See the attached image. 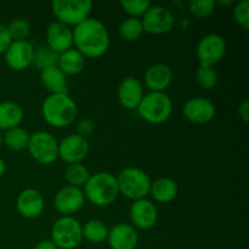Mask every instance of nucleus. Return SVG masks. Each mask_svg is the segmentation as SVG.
<instances>
[{"label": "nucleus", "mask_w": 249, "mask_h": 249, "mask_svg": "<svg viewBox=\"0 0 249 249\" xmlns=\"http://www.w3.org/2000/svg\"><path fill=\"white\" fill-rule=\"evenodd\" d=\"M82 224L73 216H61L51 228V238L58 249H75L83 242Z\"/></svg>", "instance_id": "nucleus-7"}, {"label": "nucleus", "mask_w": 249, "mask_h": 249, "mask_svg": "<svg viewBox=\"0 0 249 249\" xmlns=\"http://www.w3.org/2000/svg\"><path fill=\"white\" fill-rule=\"evenodd\" d=\"M41 116L50 126L57 129L66 128L77 118V104L68 92L49 95L41 104Z\"/></svg>", "instance_id": "nucleus-2"}, {"label": "nucleus", "mask_w": 249, "mask_h": 249, "mask_svg": "<svg viewBox=\"0 0 249 249\" xmlns=\"http://www.w3.org/2000/svg\"><path fill=\"white\" fill-rule=\"evenodd\" d=\"M129 216L134 228L140 230H150L158 220L157 207L147 198L134 201L129 211Z\"/></svg>", "instance_id": "nucleus-15"}, {"label": "nucleus", "mask_w": 249, "mask_h": 249, "mask_svg": "<svg viewBox=\"0 0 249 249\" xmlns=\"http://www.w3.org/2000/svg\"><path fill=\"white\" fill-rule=\"evenodd\" d=\"M108 230L109 229L107 228V225L102 220H100V219H90L84 224V226H82L83 240L99 245V243L107 241Z\"/></svg>", "instance_id": "nucleus-25"}, {"label": "nucleus", "mask_w": 249, "mask_h": 249, "mask_svg": "<svg viewBox=\"0 0 249 249\" xmlns=\"http://www.w3.org/2000/svg\"><path fill=\"white\" fill-rule=\"evenodd\" d=\"M174 15L168 7L160 5H151L141 18L143 32L150 34H165L170 32L174 27Z\"/></svg>", "instance_id": "nucleus-10"}, {"label": "nucleus", "mask_w": 249, "mask_h": 249, "mask_svg": "<svg viewBox=\"0 0 249 249\" xmlns=\"http://www.w3.org/2000/svg\"><path fill=\"white\" fill-rule=\"evenodd\" d=\"M109 33L100 19L89 17L73 28V48L85 58H99L109 48Z\"/></svg>", "instance_id": "nucleus-1"}, {"label": "nucleus", "mask_w": 249, "mask_h": 249, "mask_svg": "<svg viewBox=\"0 0 249 249\" xmlns=\"http://www.w3.org/2000/svg\"><path fill=\"white\" fill-rule=\"evenodd\" d=\"M85 199L96 207H108L119 196L117 178L108 172H99L90 175L84 185Z\"/></svg>", "instance_id": "nucleus-3"}, {"label": "nucleus", "mask_w": 249, "mask_h": 249, "mask_svg": "<svg viewBox=\"0 0 249 249\" xmlns=\"http://www.w3.org/2000/svg\"><path fill=\"white\" fill-rule=\"evenodd\" d=\"M136 111L147 123L163 124L173 113L172 99L165 92L150 91L143 95Z\"/></svg>", "instance_id": "nucleus-5"}, {"label": "nucleus", "mask_w": 249, "mask_h": 249, "mask_svg": "<svg viewBox=\"0 0 249 249\" xmlns=\"http://www.w3.org/2000/svg\"><path fill=\"white\" fill-rule=\"evenodd\" d=\"M27 150L39 164H51L58 158V142L49 131L39 130L31 134Z\"/></svg>", "instance_id": "nucleus-8"}, {"label": "nucleus", "mask_w": 249, "mask_h": 249, "mask_svg": "<svg viewBox=\"0 0 249 249\" xmlns=\"http://www.w3.org/2000/svg\"><path fill=\"white\" fill-rule=\"evenodd\" d=\"M233 2L232 1H220L219 2V5H232Z\"/></svg>", "instance_id": "nucleus-41"}, {"label": "nucleus", "mask_w": 249, "mask_h": 249, "mask_svg": "<svg viewBox=\"0 0 249 249\" xmlns=\"http://www.w3.org/2000/svg\"><path fill=\"white\" fill-rule=\"evenodd\" d=\"M195 79L202 89L213 90L219 83V75L213 67H201L199 66L195 74Z\"/></svg>", "instance_id": "nucleus-30"}, {"label": "nucleus", "mask_w": 249, "mask_h": 249, "mask_svg": "<svg viewBox=\"0 0 249 249\" xmlns=\"http://www.w3.org/2000/svg\"><path fill=\"white\" fill-rule=\"evenodd\" d=\"M116 178L119 195H123L125 198L131 199L134 202L147 198V196L150 195L152 181L147 173H145L140 168H124Z\"/></svg>", "instance_id": "nucleus-4"}, {"label": "nucleus", "mask_w": 249, "mask_h": 249, "mask_svg": "<svg viewBox=\"0 0 249 249\" xmlns=\"http://www.w3.org/2000/svg\"><path fill=\"white\" fill-rule=\"evenodd\" d=\"M57 67L66 75H78L84 71L85 57L74 48L58 55Z\"/></svg>", "instance_id": "nucleus-24"}, {"label": "nucleus", "mask_w": 249, "mask_h": 249, "mask_svg": "<svg viewBox=\"0 0 249 249\" xmlns=\"http://www.w3.org/2000/svg\"><path fill=\"white\" fill-rule=\"evenodd\" d=\"M90 172L82 163H73L68 164L63 172V178L70 186L82 187L88 182L90 178Z\"/></svg>", "instance_id": "nucleus-28"}, {"label": "nucleus", "mask_w": 249, "mask_h": 249, "mask_svg": "<svg viewBox=\"0 0 249 249\" xmlns=\"http://www.w3.org/2000/svg\"><path fill=\"white\" fill-rule=\"evenodd\" d=\"M119 5L124 10V12L129 15V17L140 18L146 14L152 4L147 0H123L119 2Z\"/></svg>", "instance_id": "nucleus-32"}, {"label": "nucleus", "mask_w": 249, "mask_h": 249, "mask_svg": "<svg viewBox=\"0 0 249 249\" xmlns=\"http://www.w3.org/2000/svg\"><path fill=\"white\" fill-rule=\"evenodd\" d=\"M2 135H4V134H2V131L0 130V147H1L2 143H4V139H2Z\"/></svg>", "instance_id": "nucleus-40"}, {"label": "nucleus", "mask_w": 249, "mask_h": 249, "mask_svg": "<svg viewBox=\"0 0 249 249\" xmlns=\"http://www.w3.org/2000/svg\"><path fill=\"white\" fill-rule=\"evenodd\" d=\"M233 19L245 31L249 29V1L242 0L233 7Z\"/></svg>", "instance_id": "nucleus-34"}, {"label": "nucleus", "mask_w": 249, "mask_h": 249, "mask_svg": "<svg viewBox=\"0 0 249 249\" xmlns=\"http://www.w3.org/2000/svg\"><path fill=\"white\" fill-rule=\"evenodd\" d=\"M29 136L31 134L26 129H23L22 126H16V128L5 131L2 139H4V143L7 148L18 152V151H23L28 147Z\"/></svg>", "instance_id": "nucleus-27"}, {"label": "nucleus", "mask_w": 249, "mask_h": 249, "mask_svg": "<svg viewBox=\"0 0 249 249\" xmlns=\"http://www.w3.org/2000/svg\"><path fill=\"white\" fill-rule=\"evenodd\" d=\"M85 203V197L83 190L79 187H73L67 185L57 191L53 198V204L58 213L63 216H72L82 209Z\"/></svg>", "instance_id": "nucleus-14"}, {"label": "nucleus", "mask_w": 249, "mask_h": 249, "mask_svg": "<svg viewBox=\"0 0 249 249\" xmlns=\"http://www.w3.org/2000/svg\"><path fill=\"white\" fill-rule=\"evenodd\" d=\"M215 5L214 0H195L189 2V11L196 18L203 19L213 14Z\"/></svg>", "instance_id": "nucleus-33"}, {"label": "nucleus", "mask_w": 249, "mask_h": 249, "mask_svg": "<svg viewBox=\"0 0 249 249\" xmlns=\"http://www.w3.org/2000/svg\"><path fill=\"white\" fill-rule=\"evenodd\" d=\"M34 46L28 40L21 41H11L9 48L4 53L5 63L11 68L12 71L27 70L33 62Z\"/></svg>", "instance_id": "nucleus-13"}, {"label": "nucleus", "mask_w": 249, "mask_h": 249, "mask_svg": "<svg viewBox=\"0 0 249 249\" xmlns=\"http://www.w3.org/2000/svg\"><path fill=\"white\" fill-rule=\"evenodd\" d=\"M24 118V111L14 101L0 102V130L6 131L21 125Z\"/></svg>", "instance_id": "nucleus-23"}, {"label": "nucleus", "mask_w": 249, "mask_h": 249, "mask_svg": "<svg viewBox=\"0 0 249 249\" xmlns=\"http://www.w3.org/2000/svg\"><path fill=\"white\" fill-rule=\"evenodd\" d=\"M119 36L124 41H136L140 39V36L143 34V27L141 23V18H133L128 17L124 19L119 26Z\"/></svg>", "instance_id": "nucleus-29"}, {"label": "nucleus", "mask_w": 249, "mask_h": 249, "mask_svg": "<svg viewBox=\"0 0 249 249\" xmlns=\"http://www.w3.org/2000/svg\"><path fill=\"white\" fill-rule=\"evenodd\" d=\"M185 119L194 124H207L213 121L216 114V107L206 97H192L182 107Z\"/></svg>", "instance_id": "nucleus-12"}, {"label": "nucleus", "mask_w": 249, "mask_h": 249, "mask_svg": "<svg viewBox=\"0 0 249 249\" xmlns=\"http://www.w3.org/2000/svg\"><path fill=\"white\" fill-rule=\"evenodd\" d=\"M225 53L226 43L220 34H207L197 44L196 56L201 67H213L223 60Z\"/></svg>", "instance_id": "nucleus-9"}, {"label": "nucleus", "mask_w": 249, "mask_h": 249, "mask_svg": "<svg viewBox=\"0 0 249 249\" xmlns=\"http://www.w3.org/2000/svg\"><path fill=\"white\" fill-rule=\"evenodd\" d=\"M146 88L153 92H164L173 82V71L165 63H156L147 68L143 78Z\"/></svg>", "instance_id": "nucleus-20"}, {"label": "nucleus", "mask_w": 249, "mask_h": 249, "mask_svg": "<svg viewBox=\"0 0 249 249\" xmlns=\"http://www.w3.org/2000/svg\"><path fill=\"white\" fill-rule=\"evenodd\" d=\"M46 45L57 53L73 48V29L61 22H53L49 24L45 32Z\"/></svg>", "instance_id": "nucleus-16"}, {"label": "nucleus", "mask_w": 249, "mask_h": 249, "mask_svg": "<svg viewBox=\"0 0 249 249\" xmlns=\"http://www.w3.org/2000/svg\"><path fill=\"white\" fill-rule=\"evenodd\" d=\"M92 2L90 0H53L51 10L57 22L75 27L90 17Z\"/></svg>", "instance_id": "nucleus-6"}, {"label": "nucleus", "mask_w": 249, "mask_h": 249, "mask_svg": "<svg viewBox=\"0 0 249 249\" xmlns=\"http://www.w3.org/2000/svg\"><path fill=\"white\" fill-rule=\"evenodd\" d=\"M6 28L12 41L27 40L31 34V24L24 18L12 19L9 26H6Z\"/></svg>", "instance_id": "nucleus-31"}, {"label": "nucleus", "mask_w": 249, "mask_h": 249, "mask_svg": "<svg viewBox=\"0 0 249 249\" xmlns=\"http://www.w3.org/2000/svg\"><path fill=\"white\" fill-rule=\"evenodd\" d=\"M238 116L242 119L245 123H247L249 121V102L248 100H245L243 102H241L240 106H238Z\"/></svg>", "instance_id": "nucleus-37"}, {"label": "nucleus", "mask_w": 249, "mask_h": 249, "mask_svg": "<svg viewBox=\"0 0 249 249\" xmlns=\"http://www.w3.org/2000/svg\"><path fill=\"white\" fill-rule=\"evenodd\" d=\"M95 130V124L91 119L89 118H83L80 119L79 123L77 124V135L82 136V138L87 139L92 135Z\"/></svg>", "instance_id": "nucleus-35"}, {"label": "nucleus", "mask_w": 249, "mask_h": 249, "mask_svg": "<svg viewBox=\"0 0 249 249\" xmlns=\"http://www.w3.org/2000/svg\"><path fill=\"white\" fill-rule=\"evenodd\" d=\"M58 55L56 51H53V49L49 48L46 44L43 45H39L36 48H34V53H33V62L32 66H34L36 68H38L39 71L46 70V68L55 67L57 66L58 62Z\"/></svg>", "instance_id": "nucleus-26"}, {"label": "nucleus", "mask_w": 249, "mask_h": 249, "mask_svg": "<svg viewBox=\"0 0 249 249\" xmlns=\"http://www.w3.org/2000/svg\"><path fill=\"white\" fill-rule=\"evenodd\" d=\"M89 150L90 146L87 139L77 134H70L58 142V158L67 164L82 163L89 153Z\"/></svg>", "instance_id": "nucleus-11"}, {"label": "nucleus", "mask_w": 249, "mask_h": 249, "mask_svg": "<svg viewBox=\"0 0 249 249\" xmlns=\"http://www.w3.org/2000/svg\"><path fill=\"white\" fill-rule=\"evenodd\" d=\"M107 243L111 249H136L139 235L133 225L119 223L108 230Z\"/></svg>", "instance_id": "nucleus-19"}, {"label": "nucleus", "mask_w": 249, "mask_h": 249, "mask_svg": "<svg viewBox=\"0 0 249 249\" xmlns=\"http://www.w3.org/2000/svg\"><path fill=\"white\" fill-rule=\"evenodd\" d=\"M45 208L44 197L38 190L26 189L21 191L16 199V209L23 218H38Z\"/></svg>", "instance_id": "nucleus-17"}, {"label": "nucleus", "mask_w": 249, "mask_h": 249, "mask_svg": "<svg viewBox=\"0 0 249 249\" xmlns=\"http://www.w3.org/2000/svg\"><path fill=\"white\" fill-rule=\"evenodd\" d=\"M40 83L50 95L68 92L67 75L57 66L40 71Z\"/></svg>", "instance_id": "nucleus-22"}, {"label": "nucleus", "mask_w": 249, "mask_h": 249, "mask_svg": "<svg viewBox=\"0 0 249 249\" xmlns=\"http://www.w3.org/2000/svg\"><path fill=\"white\" fill-rule=\"evenodd\" d=\"M143 87L142 83L135 77H126L119 84L117 90L118 101L125 109H136L142 100Z\"/></svg>", "instance_id": "nucleus-18"}, {"label": "nucleus", "mask_w": 249, "mask_h": 249, "mask_svg": "<svg viewBox=\"0 0 249 249\" xmlns=\"http://www.w3.org/2000/svg\"><path fill=\"white\" fill-rule=\"evenodd\" d=\"M11 41L12 40L9 36V32H7L6 26L0 23V53H4L5 51H6V49L9 48Z\"/></svg>", "instance_id": "nucleus-36"}, {"label": "nucleus", "mask_w": 249, "mask_h": 249, "mask_svg": "<svg viewBox=\"0 0 249 249\" xmlns=\"http://www.w3.org/2000/svg\"><path fill=\"white\" fill-rule=\"evenodd\" d=\"M34 249H58L51 240H41L36 245Z\"/></svg>", "instance_id": "nucleus-38"}, {"label": "nucleus", "mask_w": 249, "mask_h": 249, "mask_svg": "<svg viewBox=\"0 0 249 249\" xmlns=\"http://www.w3.org/2000/svg\"><path fill=\"white\" fill-rule=\"evenodd\" d=\"M5 170H6V164H5L4 160L0 158V178L5 174Z\"/></svg>", "instance_id": "nucleus-39"}, {"label": "nucleus", "mask_w": 249, "mask_h": 249, "mask_svg": "<svg viewBox=\"0 0 249 249\" xmlns=\"http://www.w3.org/2000/svg\"><path fill=\"white\" fill-rule=\"evenodd\" d=\"M178 194H179V186L177 181L172 178L163 177L151 184L148 196H151V198L158 203H169L177 198Z\"/></svg>", "instance_id": "nucleus-21"}]
</instances>
